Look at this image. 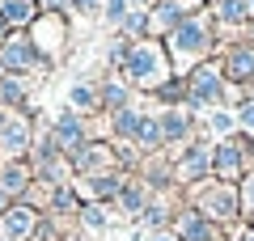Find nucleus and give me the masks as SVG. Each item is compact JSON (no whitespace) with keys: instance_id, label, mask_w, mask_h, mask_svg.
<instances>
[{"instance_id":"f257e3e1","label":"nucleus","mask_w":254,"mask_h":241,"mask_svg":"<svg viewBox=\"0 0 254 241\" xmlns=\"http://www.w3.org/2000/svg\"><path fill=\"white\" fill-rule=\"evenodd\" d=\"M123 80L131 89H148L157 93L165 80H174V63L165 51L161 38H140V43H127V60H123Z\"/></svg>"},{"instance_id":"f03ea898","label":"nucleus","mask_w":254,"mask_h":241,"mask_svg":"<svg viewBox=\"0 0 254 241\" xmlns=\"http://www.w3.org/2000/svg\"><path fill=\"white\" fill-rule=\"evenodd\" d=\"M212 47H216V34H212V17L208 13H190L170 38H165V51H170L174 76H187L190 68H199L203 60H212Z\"/></svg>"},{"instance_id":"7ed1b4c3","label":"nucleus","mask_w":254,"mask_h":241,"mask_svg":"<svg viewBox=\"0 0 254 241\" xmlns=\"http://www.w3.org/2000/svg\"><path fill=\"white\" fill-rule=\"evenodd\" d=\"M182 80H187V106L190 110H216L229 98V80H225L220 60H203L199 68H190Z\"/></svg>"},{"instance_id":"20e7f679","label":"nucleus","mask_w":254,"mask_h":241,"mask_svg":"<svg viewBox=\"0 0 254 241\" xmlns=\"http://www.w3.org/2000/svg\"><path fill=\"white\" fill-rule=\"evenodd\" d=\"M0 63H4V72H9V76L47 72V60H43V51L30 43V34H9V38H0Z\"/></svg>"},{"instance_id":"39448f33","label":"nucleus","mask_w":254,"mask_h":241,"mask_svg":"<svg viewBox=\"0 0 254 241\" xmlns=\"http://www.w3.org/2000/svg\"><path fill=\"white\" fill-rule=\"evenodd\" d=\"M195 199H199V212L208 216L212 224H220V220H237V216H242V190H237L233 182H216V186H203Z\"/></svg>"},{"instance_id":"423d86ee","label":"nucleus","mask_w":254,"mask_h":241,"mask_svg":"<svg viewBox=\"0 0 254 241\" xmlns=\"http://www.w3.org/2000/svg\"><path fill=\"white\" fill-rule=\"evenodd\" d=\"M26 152H34V115L17 110V115H9V123L0 127V157L21 161Z\"/></svg>"},{"instance_id":"0eeeda50","label":"nucleus","mask_w":254,"mask_h":241,"mask_svg":"<svg viewBox=\"0 0 254 241\" xmlns=\"http://www.w3.org/2000/svg\"><path fill=\"white\" fill-rule=\"evenodd\" d=\"M51 135L55 144H60L64 157H76V152L89 144V131H85V115H76V110H60L51 123Z\"/></svg>"},{"instance_id":"6e6552de","label":"nucleus","mask_w":254,"mask_h":241,"mask_svg":"<svg viewBox=\"0 0 254 241\" xmlns=\"http://www.w3.org/2000/svg\"><path fill=\"white\" fill-rule=\"evenodd\" d=\"M220 68H225L229 85H254V38H242V43L225 47Z\"/></svg>"},{"instance_id":"1a4fd4ad","label":"nucleus","mask_w":254,"mask_h":241,"mask_svg":"<svg viewBox=\"0 0 254 241\" xmlns=\"http://www.w3.org/2000/svg\"><path fill=\"white\" fill-rule=\"evenodd\" d=\"M174 178L178 182H203L212 178V144L208 140H190L182 148V161L174 165Z\"/></svg>"},{"instance_id":"9d476101","label":"nucleus","mask_w":254,"mask_h":241,"mask_svg":"<svg viewBox=\"0 0 254 241\" xmlns=\"http://www.w3.org/2000/svg\"><path fill=\"white\" fill-rule=\"evenodd\" d=\"M72 170L76 174H85V178H98V174H110V170H119V157L110 152V144H102V140H89L81 152L72 157Z\"/></svg>"},{"instance_id":"9b49d317","label":"nucleus","mask_w":254,"mask_h":241,"mask_svg":"<svg viewBox=\"0 0 254 241\" xmlns=\"http://www.w3.org/2000/svg\"><path fill=\"white\" fill-rule=\"evenodd\" d=\"M161 144H190L195 135V115L190 106H174V110H161Z\"/></svg>"},{"instance_id":"f8f14e48","label":"nucleus","mask_w":254,"mask_h":241,"mask_svg":"<svg viewBox=\"0 0 254 241\" xmlns=\"http://www.w3.org/2000/svg\"><path fill=\"white\" fill-rule=\"evenodd\" d=\"M0 224H4V237L9 241H30L34 229H38V212L30 203H13L9 212L0 216Z\"/></svg>"},{"instance_id":"ddd939ff","label":"nucleus","mask_w":254,"mask_h":241,"mask_svg":"<svg viewBox=\"0 0 254 241\" xmlns=\"http://www.w3.org/2000/svg\"><path fill=\"white\" fill-rule=\"evenodd\" d=\"M178 241H216V224L199 207H187L178 216Z\"/></svg>"},{"instance_id":"4468645a","label":"nucleus","mask_w":254,"mask_h":241,"mask_svg":"<svg viewBox=\"0 0 254 241\" xmlns=\"http://www.w3.org/2000/svg\"><path fill=\"white\" fill-rule=\"evenodd\" d=\"M98 106L106 110V115H119V110L131 106V85H127L123 76H110L98 85Z\"/></svg>"},{"instance_id":"2eb2a0df","label":"nucleus","mask_w":254,"mask_h":241,"mask_svg":"<svg viewBox=\"0 0 254 241\" xmlns=\"http://www.w3.org/2000/svg\"><path fill=\"white\" fill-rule=\"evenodd\" d=\"M30 178H34V165H26V161H4V165H0V190H4L9 199L26 195Z\"/></svg>"},{"instance_id":"dca6fc26","label":"nucleus","mask_w":254,"mask_h":241,"mask_svg":"<svg viewBox=\"0 0 254 241\" xmlns=\"http://www.w3.org/2000/svg\"><path fill=\"white\" fill-rule=\"evenodd\" d=\"M140 123H144V115H140L136 106H127V110H119V115H110V131H115L119 144H136Z\"/></svg>"},{"instance_id":"f3484780","label":"nucleus","mask_w":254,"mask_h":241,"mask_svg":"<svg viewBox=\"0 0 254 241\" xmlns=\"http://www.w3.org/2000/svg\"><path fill=\"white\" fill-rule=\"evenodd\" d=\"M148 203H153V199H148V186H144V182H127V186L119 190V207H123L127 216H144Z\"/></svg>"},{"instance_id":"a211bd4d","label":"nucleus","mask_w":254,"mask_h":241,"mask_svg":"<svg viewBox=\"0 0 254 241\" xmlns=\"http://www.w3.org/2000/svg\"><path fill=\"white\" fill-rule=\"evenodd\" d=\"M68 106H72L76 115H89V110H98V85H89V80H76L72 89H68Z\"/></svg>"},{"instance_id":"6ab92c4d","label":"nucleus","mask_w":254,"mask_h":241,"mask_svg":"<svg viewBox=\"0 0 254 241\" xmlns=\"http://www.w3.org/2000/svg\"><path fill=\"white\" fill-rule=\"evenodd\" d=\"M136 148H144V152L161 148V119L157 115H144V123H140V131H136Z\"/></svg>"},{"instance_id":"aec40b11","label":"nucleus","mask_w":254,"mask_h":241,"mask_svg":"<svg viewBox=\"0 0 254 241\" xmlns=\"http://www.w3.org/2000/svg\"><path fill=\"white\" fill-rule=\"evenodd\" d=\"M0 106H4V110H9V106H26V80H17V76L0 80Z\"/></svg>"},{"instance_id":"412c9836","label":"nucleus","mask_w":254,"mask_h":241,"mask_svg":"<svg viewBox=\"0 0 254 241\" xmlns=\"http://www.w3.org/2000/svg\"><path fill=\"white\" fill-rule=\"evenodd\" d=\"M208 131L212 135H220V140H229V135H233L237 131V115H233V110H212V115H208Z\"/></svg>"},{"instance_id":"4be33fe9","label":"nucleus","mask_w":254,"mask_h":241,"mask_svg":"<svg viewBox=\"0 0 254 241\" xmlns=\"http://www.w3.org/2000/svg\"><path fill=\"white\" fill-rule=\"evenodd\" d=\"M131 13V0H102V17L110 26H123V17Z\"/></svg>"},{"instance_id":"5701e85b","label":"nucleus","mask_w":254,"mask_h":241,"mask_svg":"<svg viewBox=\"0 0 254 241\" xmlns=\"http://www.w3.org/2000/svg\"><path fill=\"white\" fill-rule=\"evenodd\" d=\"M233 115H237V131H242V135H250V140H254V98L237 102V110H233Z\"/></svg>"},{"instance_id":"b1692460","label":"nucleus","mask_w":254,"mask_h":241,"mask_svg":"<svg viewBox=\"0 0 254 241\" xmlns=\"http://www.w3.org/2000/svg\"><path fill=\"white\" fill-rule=\"evenodd\" d=\"M51 207H55V212H72V207H76V190L68 186V182L55 186V190H51Z\"/></svg>"},{"instance_id":"393cba45","label":"nucleus","mask_w":254,"mask_h":241,"mask_svg":"<svg viewBox=\"0 0 254 241\" xmlns=\"http://www.w3.org/2000/svg\"><path fill=\"white\" fill-rule=\"evenodd\" d=\"M144 224H153V229H165V220H170V207L161 203V199H153V203L144 207V216H140Z\"/></svg>"},{"instance_id":"a878e982","label":"nucleus","mask_w":254,"mask_h":241,"mask_svg":"<svg viewBox=\"0 0 254 241\" xmlns=\"http://www.w3.org/2000/svg\"><path fill=\"white\" fill-rule=\"evenodd\" d=\"M81 220H85V229H98V233L106 229V212H102V207H93V203L81 207Z\"/></svg>"},{"instance_id":"bb28decb","label":"nucleus","mask_w":254,"mask_h":241,"mask_svg":"<svg viewBox=\"0 0 254 241\" xmlns=\"http://www.w3.org/2000/svg\"><path fill=\"white\" fill-rule=\"evenodd\" d=\"M242 212H246V216H254V170L242 178Z\"/></svg>"},{"instance_id":"cd10ccee","label":"nucleus","mask_w":254,"mask_h":241,"mask_svg":"<svg viewBox=\"0 0 254 241\" xmlns=\"http://www.w3.org/2000/svg\"><path fill=\"white\" fill-rule=\"evenodd\" d=\"M72 4V13H81V17H93V13H102V0H68Z\"/></svg>"},{"instance_id":"c85d7f7f","label":"nucleus","mask_w":254,"mask_h":241,"mask_svg":"<svg viewBox=\"0 0 254 241\" xmlns=\"http://www.w3.org/2000/svg\"><path fill=\"white\" fill-rule=\"evenodd\" d=\"M140 241H178V237H170V233H148V237H140Z\"/></svg>"},{"instance_id":"c756f323","label":"nucleus","mask_w":254,"mask_h":241,"mask_svg":"<svg viewBox=\"0 0 254 241\" xmlns=\"http://www.w3.org/2000/svg\"><path fill=\"white\" fill-rule=\"evenodd\" d=\"M4 123H9V110H4V106H0V127H4Z\"/></svg>"},{"instance_id":"7c9ffc66","label":"nucleus","mask_w":254,"mask_h":241,"mask_svg":"<svg viewBox=\"0 0 254 241\" xmlns=\"http://www.w3.org/2000/svg\"><path fill=\"white\" fill-rule=\"evenodd\" d=\"M187 4H190V9H195V4H212V0H187Z\"/></svg>"},{"instance_id":"2f4dec72","label":"nucleus","mask_w":254,"mask_h":241,"mask_svg":"<svg viewBox=\"0 0 254 241\" xmlns=\"http://www.w3.org/2000/svg\"><path fill=\"white\" fill-rule=\"evenodd\" d=\"M246 9H250V21H254V0H246Z\"/></svg>"},{"instance_id":"473e14b6","label":"nucleus","mask_w":254,"mask_h":241,"mask_svg":"<svg viewBox=\"0 0 254 241\" xmlns=\"http://www.w3.org/2000/svg\"><path fill=\"white\" fill-rule=\"evenodd\" d=\"M242 241H254V233H250V237H242Z\"/></svg>"},{"instance_id":"72a5a7b5","label":"nucleus","mask_w":254,"mask_h":241,"mask_svg":"<svg viewBox=\"0 0 254 241\" xmlns=\"http://www.w3.org/2000/svg\"><path fill=\"white\" fill-rule=\"evenodd\" d=\"M0 241H9V237H0Z\"/></svg>"}]
</instances>
